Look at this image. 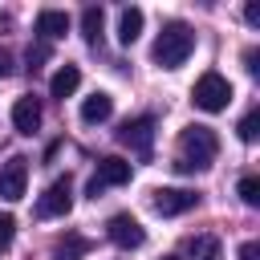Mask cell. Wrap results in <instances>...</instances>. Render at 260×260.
I'll return each mask as SVG.
<instances>
[{
    "label": "cell",
    "mask_w": 260,
    "mask_h": 260,
    "mask_svg": "<svg viewBox=\"0 0 260 260\" xmlns=\"http://www.w3.org/2000/svg\"><path fill=\"white\" fill-rule=\"evenodd\" d=\"M219 154V138L211 126H187L179 134V158H175V171H207Z\"/></svg>",
    "instance_id": "1"
},
{
    "label": "cell",
    "mask_w": 260,
    "mask_h": 260,
    "mask_svg": "<svg viewBox=\"0 0 260 260\" xmlns=\"http://www.w3.org/2000/svg\"><path fill=\"white\" fill-rule=\"evenodd\" d=\"M191 49H195V32H191L183 20H167L162 32H158V41H154V65L179 69V65L191 57Z\"/></svg>",
    "instance_id": "2"
},
{
    "label": "cell",
    "mask_w": 260,
    "mask_h": 260,
    "mask_svg": "<svg viewBox=\"0 0 260 260\" xmlns=\"http://www.w3.org/2000/svg\"><path fill=\"white\" fill-rule=\"evenodd\" d=\"M191 98H195V106H199V110H207V114H219V110H228V102H232V81H228L223 73L207 69V73L195 81Z\"/></svg>",
    "instance_id": "3"
},
{
    "label": "cell",
    "mask_w": 260,
    "mask_h": 260,
    "mask_svg": "<svg viewBox=\"0 0 260 260\" xmlns=\"http://www.w3.org/2000/svg\"><path fill=\"white\" fill-rule=\"evenodd\" d=\"M69 207H73V183H69V175H65V179H53V183L41 191V199H37V215H41V219L69 215Z\"/></svg>",
    "instance_id": "4"
},
{
    "label": "cell",
    "mask_w": 260,
    "mask_h": 260,
    "mask_svg": "<svg viewBox=\"0 0 260 260\" xmlns=\"http://www.w3.org/2000/svg\"><path fill=\"white\" fill-rule=\"evenodd\" d=\"M106 236H110V244H118V248H126V252H134V248L146 244V228H142L134 215H126V211H118V215L106 219Z\"/></svg>",
    "instance_id": "5"
},
{
    "label": "cell",
    "mask_w": 260,
    "mask_h": 260,
    "mask_svg": "<svg viewBox=\"0 0 260 260\" xmlns=\"http://www.w3.org/2000/svg\"><path fill=\"white\" fill-rule=\"evenodd\" d=\"M122 183H130V162H126V158H114V154H110V158H102V162H98V175L89 179L85 195H89V199H98V195H102L106 187H122Z\"/></svg>",
    "instance_id": "6"
},
{
    "label": "cell",
    "mask_w": 260,
    "mask_h": 260,
    "mask_svg": "<svg viewBox=\"0 0 260 260\" xmlns=\"http://www.w3.org/2000/svg\"><path fill=\"white\" fill-rule=\"evenodd\" d=\"M24 183H28V158L12 154V158L0 167V199H8V203L24 199Z\"/></svg>",
    "instance_id": "7"
},
{
    "label": "cell",
    "mask_w": 260,
    "mask_h": 260,
    "mask_svg": "<svg viewBox=\"0 0 260 260\" xmlns=\"http://www.w3.org/2000/svg\"><path fill=\"white\" fill-rule=\"evenodd\" d=\"M118 138L138 154V158H146L150 154V142H154V118H130V122H122V130H118Z\"/></svg>",
    "instance_id": "8"
},
{
    "label": "cell",
    "mask_w": 260,
    "mask_h": 260,
    "mask_svg": "<svg viewBox=\"0 0 260 260\" xmlns=\"http://www.w3.org/2000/svg\"><path fill=\"white\" fill-rule=\"evenodd\" d=\"M150 203H154L158 215H183V211H191V207L199 203V195L187 191V187H158V191L150 195Z\"/></svg>",
    "instance_id": "9"
},
{
    "label": "cell",
    "mask_w": 260,
    "mask_h": 260,
    "mask_svg": "<svg viewBox=\"0 0 260 260\" xmlns=\"http://www.w3.org/2000/svg\"><path fill=\"white\" fill-rule=\"evenodd\" d=\"M12 126H16V134H37L41 130V98H32V93L16 98L12 102Z\"/></svg>",
    "instance_id": "10"
},
{
    "label": "cell",
    "mask_w": 260,
    "mask_h": 260,
    "mask_svg": "<svg viewBox=\"0 0 260 260\" xmlns=\"http://www.w3.org/2000/svg\"><path fill=\"white\" fill-rule=\"evenodd\" d=\"M65 32H69V16H65L61 8L37 12V37H41V41H57V37H65Z\"/></svg>",
    "instance_id": "11"
},
{
    "label": "cell",
    "mask_w": 260,
    "mask_h": 260,
    "mask_svg": "<svg viewBox=\"0 0 260 260\" xmlns=\"http://www.w3.org/2000/svg\"><path fill=\"white\" fill-rule=\"evenodd\" d=\"M110 114H114V98H110L106 89H98V93H89V98L81 102V122H89V126L106 122Z\"/></svg>",
    "instance_id": "12"
},
{
    "label": "cell",
    "mask_w": 260,
    "mask_h": 260,
    "mask_svg": "<svg viewBox=\"0 0 260 260\" xmlns=\"http://www.w3.org/2000/svg\"><path fill=\"white\" fill-rule=\"evenodd\" d=\"M77 85H81V69H77V65H61V69L53 73V81H49V93L65 102V98L77 93Z\"/></svg>",
    "instance_id": "13"
},
{
    "label": "cell",
    "mask_w": 260,
    "mask_h": 260,
    "mask_svg": "<svg viewBox=\"0 0 260 260\" xmlns=\"http://www.w3.org/2000/svg\"><path fill=\"white\" fill-rule=\"evenodd\" d=\"M138 37H142V8H122V16H118V41L134 45Z\"/></svg>",
    "instance_id": "14"
},
{
    "label": "cell",
    "mask_w": 260,
    "mask_h": 260,
    "mask_svg": "<svg viewBox=\"0 0 260 260\" xmlns=\"http://www.w3.org/2000/svg\"><path fill=\"white\" fill-rule=\"evenodd\" d=\"M187 256H191V260H223L215 236H191V240H187Z\"/></svg>",
    "instance_id": "15"
},
{
    "label": "cell",
    "mask_w": 260,
    "mask_h": 260,
    "mask_svg": "<svg viewBox=\"0 0 260 260\" xmlns=\"http://www.w3.org/2000/svg\"><path fill=\"white\" fill-rule=\"evenodd\" d=\"M102 24H106L102 8H93V4H89V8L81 12V37H85L89 45H98V41H102Z\"/></svg>",
    "instance_id": "16"
},
{
    "label": "cell",
    "mask_w": 260,
    "mask_h": 260,
    "mask_svg": "<svg viewBox=\"0 0 260 260\" xmlns=\"http://www.w3.org/2000/svg\"><path fill=\"white\" fill-rule=\"evenodd\" d=\"M89 252V240H81V236H69V240H61L57 248H53V260H81Z\"/></svg>",
    "instance_id": "17"
},
{
    "label": "cell",
    "mask_w": 260,
    "mask_h": 260,
    "mask_svg": "<svg viewBox=\"0 0 260 260\" xmlns=\"http://www.w3.org/2000/svg\"><path fill=\"white\" fill-rule=\"evenodd\" d=\"M256 134H260V110H248L240 118V138L244 142H256Z\"/></svg>",
    "instance_id": "18"
},
{
    "label": "cell",
    "mask_w": 260,
    "mask_h": 260,
    "mask_svg": "<svg viewBox=\"0 0 260 260\" xmlns=\"http://www.w3.org/2000/svg\"><path fill=\"white\" fill-rule=\"evenodd\" d=\"M240 199H244L248 207H260V179L244 175V179H240Z\"/></svg>",
    "instance_id": "19"
},
{
    "label": "cell",
    "mask_w": 260,
    "mask_h": 260,
    "mask_svg": "<svg viewBox=\"0 0 260 260\" xmlns=\"http://www.w3.org/2000/svg\"><path fill=\"white\" fill-rule=\"evenodd\" d=\"M24 61H28V69L37 73V69H41L45 61H49V45H45V41H41V45H28V53H24Z\"/></svg>",
    "instance_id": "20"
},
{
    "label": "cell",
    "mask_w": 260,
    "mask_h": 260,
    "mask_svg": "<svg viewBox=\"0 0 260 260\" xmlns=\"http://www.w3.org/2000/svg\"><path fill=\"white\" fill-rule=\"evenodd\" d=\"M12 236H16V219L12 215H0V252L12 248Z\"/></svg>",
    "instance_id": "21"
},
{
    "label": "cell",
    "mask_w": 260,
    "mask_h": 260,
    "mask_svg": "<svg viewBox=\"0 0 260 260\" xmlns=\"http://www.w3.org/2000/svg\"><path fill=\"white\" fill-rule=\"evenodd\" d=\"M244 20H248V24H260V4H248V8H244Z\"/></svg>",
    "instance_id": "22"
},
{
    "label": "cell",
    "mask_w": 260,
    "mask_h": 260,
    "mask_svg": "<svg viewBox=\"0 0 260 260\" xmlns=\"http://www.w3.org/2000/svg\"><path fill=\"white\" fill-rule=\"evenodd\" d=\"M256 252H260V248H256V244H252V240H248V244H244V248H240V260H256Z\"/></svg>",
    "instance_id": "23"
},
{
    "label": "cell",
    "mask_w": 260,
    "mask_h": 260,
    "mask_svg": "<svg viewBox=\"0 0 260 260\" xmlns=\"http://www.w3.org/2000/svg\"><path fill=\"white\" fill-rule=\"evenodd\" d=\"M8 73H12V57L0 49V77H8Z\"/></svg>",
    "instance_id": "24"
},
{
    "label": "cell",
    "mask_w": 260,
    "mask_h": 260,
    "mask_svg": "<svg viewBox=\"0 0 260 260\" xmlns=\"http://www.w3.org/2000/svg\"><path fill=\"white\" fill-rule=\"evenodd\" d=\"M0 28H12V16L8 12H0Z\"/></svg>",
    "instance_id": "25"
},
{
    "label": "cell",
    "mask_w": 260,
    "mask_h": 260,
    "mask_svg": "<svg viewBox=\"0 0 260 260\" xmlns=\"http://www.w3.org/2000/svg\"><path fill=\"white\" fill-rule=\"evenodd\" d=\"M162 260H179V256H162Z\"/></svg>",
    "instance_id": "26"
}]
</instances>
